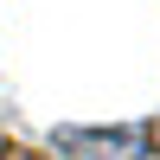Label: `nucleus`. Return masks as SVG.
<instances>
[{"instance_id": "nucleus-1", "label": "nucleus", "mask_w": 160, "mask_h": 160, "mask_svg": "<svg viewBox=\"0 0 160 160\" xmlns=\"http://www.w3.org/2000/svg\"><path fill=\"white\" fill-rule=\"evenodd\" d=\"M64 160H160L154 128H90V135H64Z\"/></svg>"}]
</instances>
